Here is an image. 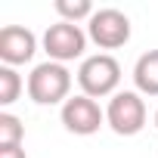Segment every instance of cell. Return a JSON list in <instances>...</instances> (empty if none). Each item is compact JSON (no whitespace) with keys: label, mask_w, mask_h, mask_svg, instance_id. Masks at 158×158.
I'll return each instance as SVG.
<instances>
[{"label":"cell","mask_w":158,"mask_h":158,"mask_svg":"<svg viewBox=\"0 0 158 158\" xmlns=\"http://www.w3.org/2000/svg\"><path fill=\"white\" fill-rule=\"evenodd\" d=\"M71 71L62 62H40L28 74V96L37 106H65L71 99Z\"/></svg>","instance_id":"cell-1"},{"label":"cell","mask_w":158,"mask_h":158,"mask_svg":"<svg viewBox=\"0 0 158 158\" xmlns=\"http://www.w3.org/2000/svg\"><path fill=\"white\" fill-rule=\"evenodd\" d=\"M77 87H81L84 96L90 99H102V96H115L118 84H121V65L112 53H93L81 62L77 68Z\"/></svg>","instance_id":"cell-2"},{"label":"cell","mask_w":158,"mask_h":158,"mask_svg":"<svg viewBox=\"0 0 158 158\" xmlns=\"http://www.w3.org/2000/svg\"><path fill=\"white\" fill-rule=\"evenodd\" d=\"M87 31L81 28V25H71V22H53V25H47V31H44V53H47V59L50 62H62V65H68V62H74V59H87L84 56V50H87Z\"/></svg>","instance_id":"cell-3"},{"label":"cell","mask_w":158,"mask_h":158,"mask_svg":"<svg viewBox=\"0 0 158 158\" xmlns=\"http://www.w3.org/2000/svg\"><path fill=\"white\" fill-rule=\"evenodd\" d=\"M146 99L136 90H118L109 106H106V124L118 133V136H136L146 127Z\"/></svg>","instance_id":"cell-4"},{"label":"cell","mask_w":158,"mask_h":158,"mask_svg":"<svg viewBox=\"0 0 158 158\" xmlns=\"http://www.w3.org/2000/svg\"><path fill=\"white\" fill-rule=\"evenodd\" d=\"M87 37L99 50H118L130 40V19L115 6H102L87 22Z\"/></svg>","instance_id":"cell-5"},{"label":"cell","mask_w":158,"mask_h":158,"mask_svg":"<svg viewBox=\"0 0 158 158\" xmlns=\"http://www.w3.org/2000/svg\"><path fill=\"white\" fill-rule=\"evenodd\" d=\"M59 118H62V127L74 136H93L106 124V112L99 109V102L84 96V93H74L59 109Z\"/></svg>","instance_id":"cell-6"},{"label":"cell","mask_w":158,"mask_h":158,"mask_svg":"<svg viewBox=\"0 0 158 158\" xmlns=\"http://www.w3.org/2000/svg\"><path fill=\"white\" fill-rule=\"evenodd\" d=\"M37 53V37L31 28L25 25H6L0 31V62L10 65V68H19V65H28Z\"/></svg>","instance_id":"cell-7"},{"label":"cell","mask_w":158,"mask_h":158,"mask_svg":"<svg viewBox=\"0 0 158 158\" xmlns=\"http://www.w3.org/2000/svg\"><path fill=\"white\" fill-rule=\"evenodd\" d=\"M133 87L139 96H158V50H146L133 65Z\"/></svg>","instance_id":"cell-8"},{"label":"cell","mask_w":158,"mask_h":158,"mask_svg":"<svg viewBox=\"0 0 158 158\" xmlns=\"http://www.w3.org/2000/svg\"><path fill=\"white\" fill-rule=\"evenodd\" d=\"M53 10L59 13V22H71V25H81L93 19V3L90 0H56Z\"/></svg>","instance_id":"cell-9"},{"label":"cell","mask_w":158,"mask_h":158,"mask_svg":"<svg viewBox=\"0 0 158 158\" xmlns=\"http://www.w3.org/2000/svg\"><path fill=\"white\" fill-rule=\"evenodd\" d=\"M25 87H28V84L22 81V74H19L16 68L0 65V106H3V109H6V106H13Z\"/></svg>","instance_id":"cell-10"},{"label":"cell","mask_w":158,"mask_h":158,"mask_svg":"<svg viewBox=\"0 0 158 158\" xmlns=\"http://www.w3.org/2000/svg\"><path fill=\"white\" fill-rule=\"evenodd\" d=\"M25 124L13 112H0V146H22Z\"/></svg>","instance_id":"cell-11"},{"label":"cell","mask_w":158,"mask_h":158,"mask_svg":"<svg viewBox=\"0 0 158 158\" xmlns=\"http://www.w3.org/2000/svg\"><path fill=\"white\" fill-rule=\"evenodd\" d=\"M0 158H28L22 146H0Z\"/></svg>","instance_id":"cell-12"},{"label":"cell","mask_w":158,"mask_h":158,"mask_svg":"<svg viewBox=\"0 0 158 158\" xmlns=\"http://www.w3.org/2000/svg\"><path fill=\"white\" fill-rule=\"evenodd\" d=\"M155 130H158V112H155Z\"/></svg>","instance_id":"cell-13"}]
</instances>
